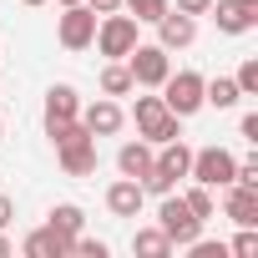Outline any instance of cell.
<instances>
[{"instance_id": "cell-1", "label": "cell", "mask_w": 258, "mask_h": 258, "mask_svg": "<svg viewBox=\"0 0 258 258\" xmlns=\"http://www.w3.org/2000/svg\"><path fill=\"white\" fill-rule=\"evenodd\" d=\"M203 81H208L203 71H167V81L157 86V91H162V106H167L172 116H182V121L198 116V111H203Z\"/></svg>"}, {"instance_id": "cell-2", "label": "cell", "mask_w": 258, "mask_h": 258, "mask_svg": "<svg viewBox=\"0 0 258 258\" xmlns=\"http://www.w3.org/2000/svg\"><path fill=\"white\" fill-rule=\"evenodd\" d=\"M157 228L172 238V248H187L192 238H203V218L182 203V192H167L157 198Z\"/></svg>"}, {"instance_id": "cell-3", "label": "cell", "mask_w": 258, "mask_h": 258, "mask_svg": "<svg viewBox=\"0 0 258 258\" xmlns=\"http://www.w3.org/2000/svg\"><path fill=\"white\" fill-rule=\"evenodd\" d=\"M121 61H126V71H132V81H137V86H147V91H157V86L167 81V71H172V51H162L157 41H152V46H147V41H137Z\"/></svg>"}, {"instance_id": "cell-4", "label": "cell", "mask_w": 258, "mask_h": 258, "mask_svg": "<svg viewBox=\"0 0 258 258\" xmlns=\"http://www.w3.org/2000/svg\"><path fill=\"white\" fill-rule=\"evenodd\" d=\"M91 46H96L106 61H121L126 51L137 46V21H132V16H121V11L96 16V36H91Z\"/></svg>"}, {"instance_id": "cell-5", "label": "cell", "mask_w": 258, "mask_h": 258, "mask_svg": "<svg viewBox=\"0 0 258 258\" xmlns=\"http://www.w3.org/2000/svg\"><path fill=\"white\" fill-rule=\"evenodd\" d=\"M233 167H238V157H233L228 147H198V152H192V167H187V177L218 192V187H228V182H233Z\"/></svg>"}, {"instance_id": "cell-6", "label": "cell", "mask_w": 258, "mask_h": 258, "mask_svg": "<svg viewBox=\"0 0 258 258\" xmlns=\"http://www.w3.org/2000/svg\"><path fill=\"white\" fill-rule=\"evenodd\" d=\"M91 36H96V11H91V6H61V16H56V41H61L66 51H86Z\"/></svg>"}, {"instance_id": "cell-7", "label": "cell", "mask_w": 258, "mask_h": 258, "mask_svg": "<svg viewBox=\"0 0 258 258\" xmlns=\"http://www.w3.org/2000/svg\"><path fill=\"white\" fill-rule=\"evenodd\" d=\"M208 16L218 21L223 36H248L258 26V0H213Z\"/></svg>"}, {"instance_id": "cell-8", "label": "cell", "mask_w": 258, "mask_h": 258, "mask_svg": "<svg viewBox=\"0 0 258 258\" xmlns=\"http://www.w3.org/2000/svg\"><path fill=\"white\" fill-rule=\"evenodd\" d=\"M76 116H81V126H86L91 137H116L121 126H126V111H121V101H116V96H96V101H91V106H81Z\"/></svg>"}, {"instance_id": "cell-9", "label": "cell", "mask_w": 258, "mask_h": 258, "mask_svg": "<svg viewBox=\"0 0 258 258\" xmlns=\"http://www.w3.org/2000/svg\"><path fill=\"white\" fill-rule=\"evenodd\" d=\"M192 41H198V16H182V11L167 6V16L157 21V46L162 51H187Z\"/></svg>"}, {"instance_id": "cell-10", "label": "cell", "mask_w": 258, "mask_h": 258, "mask_svg": "<svg viewBox=\"0 0 258 258\" xmlns=\"http://www.w3.org/2000/svg\"><path fill=\"white\" fill-rule=\"evenodd\" d=\"M223 218L238 223V228H258V187L228 182V187H223Z\"/></svg>"}, {"instance_id": "cell-11", "label": "cell", "mask_w": 258, "mask_h": 258, "mask_svg": "<svg viewBox=\"0 0 258 258\" xmlns=\"http://www.w3.org/2000/svg\"><path fill=\"white\" fill-rule=\"evenodd\" d=\"M56 162H61L66 177H91V172H96V137L61 142V147H56Z\"/></svg>"}, {"instance_id": "cell-12", "label": "cell", "mask_w": 258, "mask_h": 258, "mask_svg": "<svg viewBox=\"0 0 258 258\" xmlns=\"http://www.w3.org/2000/svg\"><path fill=\"white\" fill-rule=\"evenodd\" d=\"M106 208H111V218H137V213L147 208L142 182H137V177H116V182L106 187Z\"/></svg>"}, {"instance_id": "cell-13", "label": "cell", "mask_w": 258, "mask_h": 258, "mask_svg": "<svg viewBox=\"0 0 258 258\" xmlns=\"http://www.w3.org/2000/svg\"><path fill=\"white\" fill-rule=\"evenodd\" d=\"M152 162H157V147H152L147 137L116 147V172H121V177H137V182H142V177L152 172Z\"/></svg>"}, {"instance_id": "cell-14", "label": "cell", "mask_w": 258, "mask_h": 258, "mask_svg": "<svg viewBox=\"0 0 258 258\" xmlns=\"http://www.w3.org/2000/svg\"><path fill=\"white\" fill-rule=\"evenodd\" d=\"M76 111H81V96H76V86H71V81H56V86L46 91V111H41V121H46V132H51V126L71 121Z\"/></svg>"}, {"instance_id": "cell-15", "label": "cell", "mask_w": 258, "mask_h": 258, "mask_svg": "<svg viewBox=\"0 0 258 258\" xmlns=\"http://www.w3.org/2000/svg\"><path fill=\"white\" fill-rule=\"evenodd\" d=\"M21 253L26 258H71V238H61L56 228H36V233H26Z\"/></svg>"}, {"instance_id": "cell-16", "label": "cell", "mask_w": 258, "mask_h": 258, "mask_svg": "<svg viewBox=\"0 0 258 258\" xmlns=\"http://www.w3.org/2000/svg\"><path fill=\"white\" fill-rule=\"evenodd\" d=\"M157 167H162L167 177H177V182H182V177H187V167H192V147H187L182 137L162 142V147H157Z\"/></svg>"}, {"instance_id": "cell-17", "label": "cell", "mask_w": 258, "mask_h": 258, "mask_svg": "<svg viewBox=\"0 0 258 258\" xmlns=\"http://www.w3.org/2000/svg\"><path fill=\"white\" fill-rule=\"evenodd\" d=\"M238 101H243V91H238V81H233V76H213V81H203V106L233 111Z\"/></svg>"}, {"instance_id": "cell-18", "label": "cell", "mask_w": 258, "mask_h": 258, "mask_svg": "<svg viewBox=\"0 0 258 258\" xmlns=\"http://www.w3.org/2000/svg\"><path fill=\"white\" fill-rule=\"evenodd\" d=\"M132 253H137V258H167V253H172V238H167L157 223H152V228H137V233H132Z\"/></svg>"}, {"instance_id": "cell-19", "label": "cell", "mask_w": 258, "mask_h": 258, "mask_svg": "<svg viewBox=\"0 0 258 258\" xmlns=\"http://www.w3.org/2000/svg\"><path fill=\"white\" fill-rule=\"evenodd\" d=\"M46 228H56L61 238H76V233L86 228V213H81L76 203H56V208L46 213Z\"/></svg>"}, {"instance_id": "cell-20", "label": "cell", "mask_w": 258, "mask_h": 258, "mask_svg": "<svg viewBox=\"0 0 258 258\" xmlns=\"http://www.w3.org/2000/svg\"><path fill=\"white\" fill-rule=\"evenodd\" d=\"M132 91H137V81L126 71V61H106L101 66V96H132Z\"/></svg>"}, {"instance_id": "cell-21", "label": "cell", "mask_w": 258, "mask_h": 258, "mask_svg": "<svg viewBox=\"0 0 258 258\" xmlns=\"http://www.w3.org/2000/svg\"><path fill=\"white\" fill-rule=\"evenodd\" d=\"M167 116V106H162V96H137L132 101V121H137V137H147L152 126Z\"/></svg>"}, {"instance_id": "cell-22", "label": "cell", "mask_w": 258, "mask_h": 258, "mask_svg": "<svg viewBox=\"0 0 258 258\" xmlns=\"http://www.w3.org/2000/svg\"><path fill=\"white\" fill-rule=\"evenodd\" d=\"M167 6H172V0H121V11L132 16L137 26H157L167 16Z\"/></svg>"}, {"instance_id": "cell-23", "label": "cell", "mask_w": 258, "mask_h": 258, "mask_svg": "<svg viewBox=\"0 0 258 258\" xmlns=\"http://www.w3.org/2000/svg\"><path fill=\"white\" fill-rule=\"evenodd\" d=\"M182 203H187L203 223H208V218H218V198H213V187H203V182H192V187L182 192Z\"/></svg>"}, {"instance_id": "cell-24", "label": "cell", "mask_w": 258, "mask_h": 258, "mask_svg": "<svg viewBox=\"0 0 258 258\" xmlns=\"http://www.w3.org/2000/svg\"><path fill=\"white\" fill-rule=\"evenodd\" d=\"M142 192H152V198H167V192H177V177H167V172L152 162V172L142 177Z\"/></svg>"}, {"instance_id": "cell-25", "label": "cell", "mask_w": 258, "mask_h": 258, "mask_svg": "<svg viewBox=\"0 0 258 258\" xmlns=\"http://www.w3.org/2000/svg\"><path fill=\"white\" fill-rule=\"evenodd\" d=\"M172 137H182V116H172V111H167V116L152 126V132H147V142H152V147H162V142H172Z\"/></svg>"}, {"instance_id": "cell-26", "label": "cell", "mask_w": 258, "mask_h": 258, "mask_svg": "<svg viewBox=\"0 0 258 258\" xmlns=\"http://www.w3.org/2000/svg\"><path fill=\"white\" fill-rule=\"evenodd\" d=\"M233 81H238V91H243V96H258V56H248V61L238 66V76H233Z\"/></svg>"}, {"instance_id": "cell-27", "label": "cell", "mask_w": 258, "mask_h": 258, "mask_svg": "<svg viewBox=\"0 0 258 258\" xmlns=\"http://www.w3.org/2000/svg\"><path fill=\"white\" fill-rule=\"evenodd\" d=\"M228 253H233V258H258V233H253V228H243V233L228 243Z\"/></svg>"}, {"instance_id": "cell-28", "label": "cell", "mask_w": 258, "mask_h": 258, "mask_svg": "<svg viewBox=\"0 0 258 258\" xmlns=\"http://www.w3.org/2000/svg\"><path fill=\"white\" fill-rule=\"evenodd\" d=\"M71 253H81V258H106L111 248H106L101 238H81V233H76V238H71Z\"/></svg>"}, {"instance_id": "cell-29", "label": "cell", "mask_w": 258, "mask_h": 258, "mask_svg": "<svg viewBox=\"0 0 258 258\" xmlns=\"http://www.w3.org/2000/svg\"><path fill=\"white\" fill-rule=\"evenodd\" d=\"M238 137H243V142H258V111H243V121H238Z\"/></svg>"}, {"instance_id": "cell-30", "label": "cell", "mask_w": 258, "mask_h": 258, "mask_svg": "<svg viewBox=\"0 0 258 258\" xmlns=\"http://www.w3.org/2000/svg\"><path fill=\"white\" fill-rule=\"evenodd\" d=\"M208 6L213 0H172V11H182V16H208Z\"/></svg>"}, {"instance_id": "cell-31", "label": "cell", "mask_w": 258, "mask_h": 258, "mask_svg": "<svg viewBox=\"0 0 258 258\" xmlns=\"http://www.w3.org/2000/svg\"><path fill=\"white\" fill-rule=\"evenodd\" d=\"M11 218H16V203H11L6 192H0V228H11Z\"/></svg>"}, {"instance_id": "cell-32", "label": "cell", "mask_w": 258, "mask_h": 258, "mask_svg": "<svg viewBox=\"0 0 258 258\" xmlns=\"http://www.w3.org/2000/svg\"><path fill=\"white\" fill-rule=\"evenodd\" d=\"M86 6H91L96 16H111V11H121V0H86Z\"/></svg>"}, {"instance_id": "cell-33", "label": "cell", "mask_w": 258, "mask_h": 258, "mask_svg": "<svg viewBox=\"0 0 258 258\" xmlns=\"http://www.w3.org/2000/svg\"><path fill=\"white\" fill-rule=\"evenodd\" d=\"M16 248H11V238H6V228H0V258H11Z\"/></svg>"}, {"instance_id": "cell-34", "label": "cell", "mask_w": 258, "mask_h": 258, "mask_svg": "<svg viewBox=\"0 0 258 258\" xmlns=\"http://www.w3.org/2000/svg\"><path fill=\"white\" fill-rule=\"evenodd\" d=\"M21 6H31V11H36V6H51V0H21Z\"/></svg>"}, {"instance_id": "cell-35", "label": "cell", "mask_w": 258, "mask_h": 258, "mask_svg": "<svg viewBox=\"0 0 258 258\" xmlns=\"http://www.w3.org/2000/svg\"><path fill=\"white\" fill-rule=\"evenodd\" d=\"M56 6H86V0H56Z\"/></svg>"}, {"instance_id": "cell-36", "label": "cell", "mask_w": 258, "mask_h": 258, "mask_svg": "<svg viewBox=\"0 0 258 258\" xmlns=\"http://www.w3.org/2000/svg\"><path fill=\"white\" fill-rule=\"evenodd\" d=\"M0 137H6V126H0Z\"/></svg>"}]
</instances>
